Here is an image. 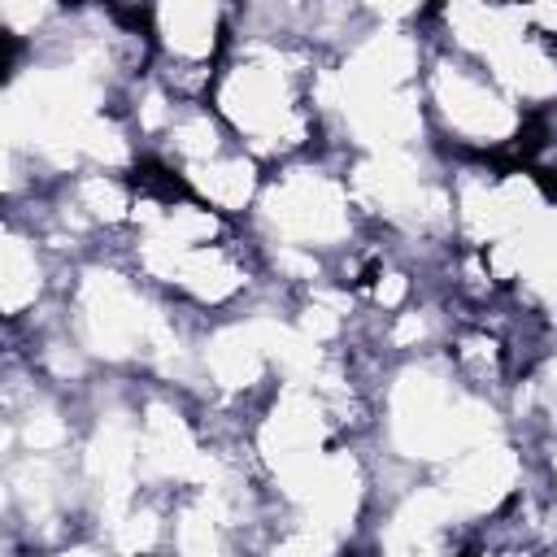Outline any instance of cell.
<instances>
[{
	"label": "cell",
	"mask_w": 557,
	"mask_h": 557,
	"mask_svg": "<svg viewBox=\"0 0 557 557\" xmlns=\"http://www.w3.org/2000/svg\"><path fill=\"white\" fill-rule=\"evenodd\" d=\"M322 52L292 35L235 30L218 57L209 104L231 135L265 165L326 148L322 117L313 104Z\"/></svg>",
	"instance_id": "6da1fadb"
},
{
	"label": "cell",
	"mask_w": 557,
	"mask_h": 557,
	"mask_svg": "<svg viewBox=\"0 0 557 557\" xmlns=\"http://www.w3.org/2000/svg\"><path fill=\"white\" fill-rule=\"evenodd\" d=\"M505 431V400L470 387L444 352L392 357L379 370L370 444L379 457L413 474H435L453 457Z\"/></svg>",
	"instance_id": "7a4b0ae2"
},
{
	"label": "cell",
	"mask_w": 557,
	"mask_h": 557,
	"mask_svg": "<svg viewBox=\"0 0 557 557\" xmlns=\"http://www.w3.org/2000/svg\"><path fill=\"white\" fill-rule=\"evenodd\" d=\"M257 252H305L335 270L339 257L370 239L366 213L352 196L344 152L313 148L265 170V183L244 218Z\"/></svg>",
	"instance_id": "3957f363"
},
{
	"label": "cell",
	"mask_w": 557,
	"mask_h": 557,
	"mask_svg": "<svg viewBox=\"0 0 557 557\" xmlns=\"http://www.w3.org/2000/svg\"><path fill=\"white\" fill-rule=\"evenodd\" d=\"M418 30L426 44L483 65L527 113L557 109V44L540 30L522 0H440Z\"/></svg>",
	"instance_id": "277c9868"
},
{
	"label": "cell",
	"mask_w": 557,
	"mask_h": 557,
	"mask_svg": "<svg viewBox=\"0 0 557 557\" xmlns=\"http://www.w3.org/2000/svg\"><path fill=\"white\" fill-rule=\"evenodd\" d=\"M422 104L431 144L461 161H522L531 117L483 65L435 48L422 70Z\"/></svg>",
	"instance_id": "5b68a950"
},
{
	"label": "cell",
	"mask_w": 557,
	"mask_h": 557,
	"mask_svg": "<svg viewBox=\"0 0 557 557\" xmlns=\"http://www.w3.org/2000/svg\"><path fill=\"white\" fill-rule=\"evenodd\" d=\"M70 265L48 248L35 222L4 213V235H0V313L4 326H35L44 322L65 283Z\"/></svg>",
	"instance_id": "8992f818"
},
{
	"label": "cell",
	"mask_w": 557,
	"mask_h": 557,
	"mask_svg": "<svg viewBox=\"0 0 557 557\" xmlns=\"http://www.w3.org/2000/svg\"><path fill=\"white\" fill-rule=\"evenodd\" d=\"M144 9L157 48L152 61L187 65H218L239 17V0H148Z\"/></svg>",
	"instance_id": "52a82bcc"
},
{
	"label": "cell",
	"mask_w": 557,
	"mask_h": 557,
	"mask_svg": "<svg viewBox=\"0 0 557 557\" xmlns=\"http://www.w3.org/2000/svg\"><path fill=\"white\" fill-rule=\"evenodd\" d=\"M366 22H392V26H422L426 13L440 0H352Z\"/></svg>",
	"instance_id": "ba28073f"
},
{
	"label": "cell",
	"mask_w": 557,
	"mask_h": 557,
	"mask_svg": "<svg viewBox=\"0 0 557 557\" xmlns=\"http://www.w3.org/2000/svg\"><path fill=\"white\" fill-rule=\"evenodd\" d=\"M496 4H518V0H496Z\"/></svg>",
	"instance_id": "9c48e42d"
}]
</instances>
